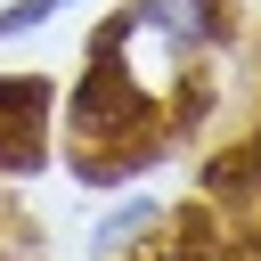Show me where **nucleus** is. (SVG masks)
<instances>
[{
	"instance_id": "1",
	"label": "nucleus",
	"mask_w": 261,
	"mask_h": 261,
	"mask_svg": "<svg viewBox=\"0 0 261 261\" xmlns=\"http://www.w3.org/2000/svg\"><path fill=\"white\" fill-rule=\"evenodd\" d=\"M41 106H49V82H0V171L41 163Z\"/></svg>"
}]
</instances>
